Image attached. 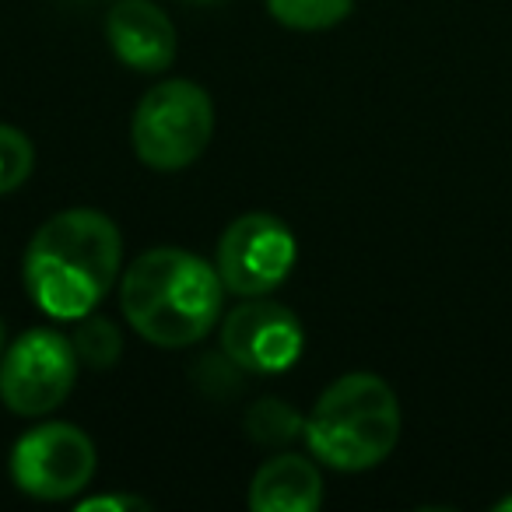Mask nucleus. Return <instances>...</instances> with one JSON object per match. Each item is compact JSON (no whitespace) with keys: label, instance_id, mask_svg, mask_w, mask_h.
I'll use <instances>...</instances> for the list:
<instances>
[{"label":"nucleus","instance_id":"nucleus-1","mask_svg":"<svg viewBox=\"0 0 512 512\" xmlns=\"http://www.w3.org/2000/svg\"><path fill=\"white\" fill-rule=\"evenodd\" d=\"M123 260L120 228L92 207L53 214L25 249V288L53 320H85L109 295Z\"/></svg>","mask_w":512,"mask_h":512},{"label":"nucleus","instance_id":"nucleus-2","mask_svg":"<svg viewBox=\"0 0 512 512\" xmlns=\"http://www.w3.org/2000/svg\"><path fill=\"white\" fill-rule=\"evenodd\" d=\"M218 267L176 246L137 256L123 274L120 306L127 323L155 348H190L204 341L221 316Z\"/></svg>","mask_w":512,"mask_h":512},{"label":"nucleus","instance_id":"nucleus-3","mask_svg":"<svg viewBox=\"0 0 512 512\" xmlns=\"http://www.w3.org/2000/svg\"><path fill=\"white\" fill-rule=\"evenodd\" d=\"M400 439V404L390 383L372 372H348L323 390L306 418L309 453L334 470H369Z\"/></svg>","mask_w":512,"mask_h":512},{"label":"nucleus","instance_id":"nucleus-4","mask_svg":"<svg viewBox=\"0 0 512 512\" xmlns=\"http://www.w3.org/2000/svg\"><path fill=\"white\" fill-rule=\"evenodd\" d=\"M214 134V106L193 81H162L134 109L130 141L144 165L176 172L193 165Z\"/></svg>","mask_w":512,"mask_h":512},{"label":"nucleus","instance_id":"nucleus-5","mask_svg":"<svg viewBox=\"0 0 512 512\" xmlns=\"http://www.w3.org/2000/svg\"><path fill=\"white\" fill-rule=\"evenodd\" d=\"M78 351L57 330H25L0 355V400L22 418H43L71 397L78 383Z\"/></svg>","mask_w":512,"mask_h":512},{"label":"nucleus","instance_id":"nucleus-6","mask_svg":"<svg viewBox=\"0 0 512 512\" xmlns=\"http://www.w3.org/2000/svg\"><path fill=\"white\" fill-rule=\"evenodd\" d=\"M95 474V446L67 421L36 425L11 449V477L18 491L39 502H64L85 491Z\"/></svg>","mask_w":512,"mask_h":512},{"label":"nucleus","instance_id":"nucleus-7","mask_svg":"<svg viewBox=\"0 0 512 512\" xmlns=\"http://www.w3.org/2000/svg\"><path fill=\"white\" fill-rule=\"evenodd\" d=\"M295 235L274 214H242L221 232L214 267L221 285L242 299L271 295L295 267Z\"/></svg>","mask_w":512,"mask_h":512},{"label":"nucleus","instance_id":"nucleus-8","mask_svg":"<svg viewBox=\"0 0 512 512\" xmlns=\"http://www.w3.org/2000/svg\"><path fill=\"white\" fill-rule=\"evenodd\" d=\"M302 348H306V330L299 316L264 295L242 302L221 323V355L232 358L239 372L278 376L299 362Z\"/></svg>","mask_w":512,"mask_h":512},{"label":"nucleus","instance_id":"nucleus-9","mask_svg":"<svg viewBox=\"0 0 512 512\" xmlns=\"http://www.w3.org/2000/svg\"><path fill=\"white\" fill-rule=\"evenodd\" d=\"M106 36L130 71L158 74L176 60V29L151 0H120L106 18Z\"/></svg>","mask_w":512,"mask_h":512},{"label":"nucleus","instance_id":"nucleus-10","mask_svg":"<svg viewBox=\"0 0 512 512\" xmlns=\"http://www.w3.org/2000/svg\"><path fill=\"white\" fill-rule=\"evenodd\" d=\"M320 505L323 477L306 456H271L249 484V509L253 512H316Z\"/></svg>","mask_w":512,"mask_h":512},{"label":"nucleus","instance_id":"nucleus-11","mask_svg":"<svg viewBox=\"0 0 512 512\" xmlns=\"http://www.w3.org/2000/svg\"><path fill=\"white\" fill-rule=\"evenodd\" d=\"M355 0H267L274 22L299 32H323L351 15Z\"/></svg>","mask_w":512,"mask_h":512},{"label":"nucleus","instance_id":"nucleus-12","mask_svg":"<svg viewBox=\"0 0 512 512\" xmlns=\"http://www.w3.org/2000/svg\"><path fill=\"white\" fill-rule=\"evenodd\" d=\"M74 351L88 369H109L116 365L123 351V337L116 330L113 320L99 313H88L85 320H78V334H74Z\"/></svg>","mask_w":512,"mask_h":512},{"label":"nucleus","instance_id":"nucleus-13","mask_svg":"<svg viewBox=\"0 0 512 512\" xmlns=\"http://www.w3.org/2000/svg\"><path fill=\"white\" fill-rule=\"evenodd\" d=\"M246 432L264 446H281V442L295 439L299 432H306V421L285 404V400H260V404L249 407L246 414Z\"/></svg>","mask_w":512,"mask_h":512},{"label":"nucleus","instance_id":"nucleus-14","mask_svg":"<svg viewBox=\"0 0 512 512\" xmlns=\"http://www.w3.org/2000/svg\"><path fill=\"white\" fill-rule=\"evenodd\" d=\"M32 162L36 151L32 141L18 127L0 123V193H11L32 176Z\"/></svg>","mask_w":512,"mask_h":512},{"label":"nucleus","instance_id":"nucleus-15","mask_svg":"<svg viewBox=\"0 0 512 512\" xmlns=\"http://www.w3.org/2000/svg\"><path fill=\"white\" fill-rule=\"evenodd\" d=\"M92 509H109V512H137L148 509V502L137 495H95V498H81L78 512H92Z\"/></svg>","mask_w":512,"mask_h":512},{"label":"nucleus","instance_id":"nucleus-16","mask_svg":"<svg viewBox=\"0 0 512 512\" xmlns=\"http://www.w3.org/2000/svg\"><path fill=\"white\" fill-rule=\"evenodd\" d=\"M495 509H498V512H512V495H509V498H502V502H498Z\"/></svg>","mask_w":512,"mask_h":512},{"label":"nucleus","instance_id":"nucleus-17","mask_svg":"<svg viewBox=\"0 0 512 512\" xmlns=\"http://www.w3.org/2000/svg\"><path fill=\"white\" fill-rule=\"evenodd\" d=\"M4 348H8V344H4V323H0V355H4Z\"/></svg>","mask_w":512,"mask_h":512}]
</instances>
